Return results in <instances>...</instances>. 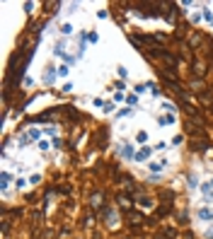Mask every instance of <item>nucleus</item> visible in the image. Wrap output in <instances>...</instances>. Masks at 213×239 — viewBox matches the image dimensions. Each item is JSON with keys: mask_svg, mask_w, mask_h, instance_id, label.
Masks as SVG:
<instances>
[{"mask_svg": "<svg viewBox=\"0 0 213 239\" xmlns=\"http://www.w3.org/2000/svg\"><path fill=\"white\" fill-rule=\"evenodd\" d=\"M165 164H167V162L162 160V162H153V164H148V167H150V172H160V169H162Z\"/></svg>", "mask_w": 213, "mask_h": 239, "instance_id": "1", "label": "nucleus"}, {"mask_svg": "<svg viewBox=\"0 0 213 239\" xmlns=\"http://www.w3.org/2000/svg\"><path fill=\"white\" fill-rule=\"evenodd\" d=\"M8 184H10V174L3 172V188H8Z\"/></svg>", "mask_w": 213, "mask_h": 239, "instance_id": "5", "label": "nucleus"}, {"mask_svg": "<svg viewBox=\"0 0 213 239\" xmlns=\"http://www.w3.org/2000/svg\"><path fill=\"white\" fill-rule=\"evenodd\" d=\"M87 39H90L92 44H97V39H99V36H97V34H94V32H90V34H87Z\"/></svg>", "mask_w": 213, "mask_h": 239, "instance_id": "6", "label": "nucleus"}, {"mask_svg": "<svg viewBox=\"0 0 213 239\" xmlns=\"http://www.w3.org/2000/svg\"><path fill=\"white\" fill-rule=\"evenodd\" d=\"M61 32H63V34H70L73 27H70V24H63V27H61Z\"/></svg>", "mask_w": 213, "mask_h": 239, "instance_id": "9", "label": "nucleus"}, {"mask_svg": "<svg viewBox=\"0 0 213 239\" xmlns=\"http://www.w3.org/2000/svg\"><path fill=\"white\" fill-rule=\"evenodd\" d=\"M199 215H201V220H211V217H213V213H211L208 208H201V210H199Z\"/></svg>", "mask_w": 213, "mask_h": 239, "instance_id": "2", "label": "nucleus"}, {"mask_svg": "<svg viewBox=\"0 0 213 239\" xmlns=\"http://www.w3.org/2000/svg\"><path fill=\"white\" fill-rule=\"evenodd\" d=\"M162 109H165V111H174V104H170V101H165V104H162Z\"/></svg>", "mask_w": 213, "mask_h": 239, "instance_id": "7", "label": "nucleus"}, {"mask_svg": "<svg viewBox=\"0 0 213 239\" xmlns=\"http://www.w3.org/2000/svg\"><path fill=\"white\" fill-rule=\"evenodd\" d=\"M128 104L136 106V104H138V97H136V94H131V97H128Z\"/></svg>", "mask_w": 213, "mask_h": 239, "instance_id": "8", "label": "nucleus"}, {"mask_svg": "<svg viewBox=\"0 0 213 239\" xmlns=\"http://www.w3.org/2000/svg\"><path fill=\"white\" fill-rule=\"evenodd\" d=\"M58 75H61V77H65V75H68V65H61V70H58Z\"/></svg>", "mask_w": 213, "mask_h": 239, "instance_id": "10", "label": "nucleus"}, {"mask_svg": "<svg viewBox=\"0 0 213 239\" xmlns=\"http://www.w3.org/2000/svg\"><path fill=\"white\" fill-rule=\"evenodd\" d=\"M148 155H150V150L145 147V150H141V152H138V155H136V160H138V162H143V160H145V157H148Z\"/></svg>", "mask_w": 213, "mask_h": 239, "instance_id": "3", "label": "nucleus"}, {"mask_svg": "<svg viewBox=\"0 0 213 239\" xmlns=\"http://www.w3.org/2000/svg\"><path fill=\"white\" fill-rule=\"evenodd\" d=\"M121 155H123V157H133V147H128V145L121 147Z\"/></svg>", "mask_w": 213, "mask_h": 239, "instance_id": "4", "label": "nucleus"}, {"mask_svg": "<svg viewBox=\"0 0 213 239\" xmlns=\"http://www.w3.org/2000/svg\"><path fill=\"white\" fill-rule=\"evenodd\" d=\"M206 239H213V227H208V229H206Z\"/></svg>", "mask_w": 213, "mask_h": 239, "instance_id": "11", "label": "nucleus"}]
</instances>
